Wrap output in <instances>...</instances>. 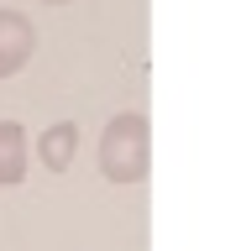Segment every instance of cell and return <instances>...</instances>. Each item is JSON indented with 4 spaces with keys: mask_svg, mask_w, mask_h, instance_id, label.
<instances>
[{
    "mask_svg": "<svg viewBox=\"0 0 241 251\" xmlns=\"http://www.w3.org/2000/svg\"><path fill=\"white\" fill-rule=\"evenodd\" d=\"M142 162H147V131L136 115H121L105 136V173L110 178H142Z\"/></svg>",
    "mask_w": 241,
    "mask_h": 251,
    "instance_id": "1",
    "label": "cell"
},
{
    "mask_svg": "<svg viewBox=\"0 0 241 251\" xmlns=\"http://www.w3.org/2000/svg\"><path fill=\"white\" fill-rule=\"evenodd\" d=\"M32 52V26L16 11H0V74L21 68V58Z\"/></svg>",
    "mask_w": 241,
    "mask_h": 251,
    "instance_id": "2",
    "label": "cell"
},
{
    "mask_svg": "<svg viewBox=\"0 0 241 251\" xmlns=\"http://www.w3.org/2000/svg\"><path fill=\"white\" fill-rule=\"evenodd\" d=\"M0 178H21V131L0 126Z\"/></svg>",
    "mask_w": 241,
    "mask_h": 251,
    "instance_id": "3",
    "label": "cell"
},
{
    "mask_svg": "<svg viewBox=\"0 0 241 251\" xmlns=\"http://www.w3.org/2000/svg\"><path fill=\"white\" fill-rule=\"evenodd\" d=\"M68 152H74V131H68V126H58V131L42 141V157H48L53 168H63V162H68Z\"/></svg>",
    "mask_w": 241,
    "mask_h": 251,
    "instance_id": "4",
    "label": "cell"
},
{
    "mask_svg": "<svg viewBox=\"0 0 241 251\" xmlns=\"http://www.w3.org/2000/svg\"><path fill=\"white\" fill-rule=\"evenodd\" d=\"M53 5H63V0H53Z\"/></svg>",
    "mask_w": 241,
    "mask_h": 251,
    "instance_id": "5",
    "label": "cell"
}]
</instances>
